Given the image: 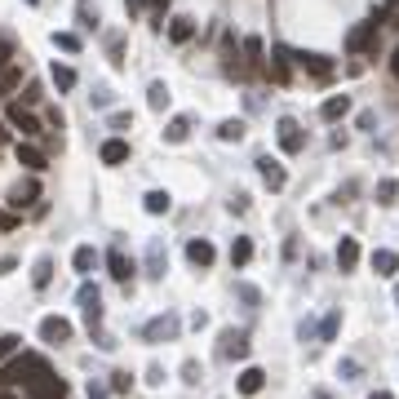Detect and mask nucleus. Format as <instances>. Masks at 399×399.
I'll use <instances>...</instances> for the list:
<instances>
[{
	"instance_id": "27",
	"label": "nucleus",
	"mask_w": 399,
	"mask_h": 399,
	"mask_svg": "<svg viewBox=\"0 0 399 399\" xmlns=\"http://www.w3.org/2000/svg\"><path fill=\"white\" fill-rule=\"evenodd\" d=\"M187 138H191V120L187 116H173L164 125V142H187Z\"/></svg>"
},
{
	"instance_id": "29",
	"label": "nucleus",
	"mask_w": 399,
	"mask_h": 399,
	"mask_svg": "<svg viewBox=\"0 0 399 399\" xmlns=\"http://www.w3.org/2000/svg\"><path fill=\"white\" fill-rule=\"evenodd\" d=\"M49 76H54V84H58V89H76V71H71L67 63H54V71H49Z\"/></svg>"
},
{
	"instance_id": "38",
	"label": "nucleus",
	"mask_w": 399,
	"mask_h": 399,
	"mask_svg": "<svg viewBox=\"0 0 399 399\" xmlns=\"http://www.w3.org/2000/svg\"><path fill=\"white\" fill-rule=\"evenodd\" d=\"M107 125H111L116 133H125V129H133V116H129V111H111V120H107Z\"/></svg>"
},
{
	"instance_id": "28",
	"label": "nucleus",
	"mask_w": 399,
	"mask_h": 399,
	"mask_svg": "<svg viewBox=\"0 0 399 399\" xmlns=\"http://www.w3.org/2000/svg\"><path fill=\"white\" fill-rule=\"evenodd\" d=\"M253 258V240L249 235H235V244H231V266H249Z\"/></svg>"
},
{
	"instance_id": "46",
	"label": "nucleus",
	"mask_w": 399,
	"mask_h": 399,
	"mask_svg": "<svg viewBox=\"0 0 399 399\" xmlns=\"http://www.w3.org/2000/svg\"><path fill=\"white\" fill-rule=\"evenodd\" d=\"M129 382H133L129 373H111V391H129Z\"/></svg>"
},
{
	"instance_id": "44",
	"label": "nucleus",
	"mask_w": 399,
	"mask_h": 399,
	"mask_svg": "<svg viewBox=\"0 0 399 399\" xmlns=\"http://www.w3.org/2000/svg\"><path fill=\"white\" fill-rule=\"evenodd\" d=\"M22 107H31V102H40V84H27V93H22V98H18Z\"/></svg>"
},
{
	"instance_id": "49",
	"label": "nucleus",
	"mask_w": 399,
	"mask_h": 399,
	"mask_svg": "<svg viewBox=\"0 0 399 399\" xmlns=\"http://www.w3.org/2000/svg\"><path fill=\"white\" fill-rule=\"evenodd\" d=\"M89 399H107V391H102V386H93V382H89Z\"/></svg>"
},
{
	"instance_id": "18",
	"label": "nucleus",
	"mask_w": 399,
	"mask_h": 399,
	"mask_svg": "<svg viewBox=\"0 0 399 399\" xmlns=\"http://www.w3.org/2000/svg\"><path fill=\"white\" fill-rule=\"evenodd\" d=\"M240 54H244V67H249V71H266V49H262L258 36H249V40L240 45Z\"/></svg>"
},
{
	"instance_id": "23",
	"label": "nucleus",
	"mask_w": 399,
	"mask_h": 399,
	"mask_svg": "<svg viewBox=\"0 0 399 399\" xmlns=\"http://www.w3.org/2000/svg\"><path fill=\"white\" fill-rule=\"evenodd\" d=\"M98 155H102V164H125L129 160V142L125 138H107Z\"/></svg>"
},
{
	"instance_id": "51",
	"label": "nucleus",
	"mask_w": 399,
	"mask_h": 399,
	"mask_svg": "<svg viewBox=\"0 0 399 399\" xmlns=\"http://www.w3.org/2000/svg\"><path fill=\"white\" fill-rule=\"evenodd\" d=\"M368 399H395V395H391V391H373Z\"/></svg>"
},
{
	"instance_id": "43",
	"label": "nucleus",
	"mask_w": 399,
	"mask_h": 399,
	"mask_svg": "<svg viewBox=\"0 0 399 399\" xmlns=\"http://www.w3.org/2000/svg\"><path fill=\"white\" fill-rule=\"evenodd\" d=\"M18 226V213L14 209H0V231H14Z\"/></svg>"
},
{
	"instance_id": "4",
	"label": "nucleus",
	"mask_w": 399,
	"mask_h": 399,
	"mask_svg": "<svg viewBox=\"0 0 399 399\" xmlns=\"http://www.w3.org/2000/svg\"><path fill=\"white\" fill-rule=\"evenodd\" d=\"M27 399H67V382L49 368V373H40V377L27 386Z\"/></svg>"
},
{
	"instance_id": "3",
	"label": "nucleus",
	"mask_w": 399,
	"mask_h": 399,
	"mask_svg": "<svg viewBox=\"0 0 399 399\" xmlns=\"http://www.w3.org/2000/svg\"><path fill=\"white\" fill-rule=\"evenodd\" d=\"M217 359H249V333L244 329H222V337H217Z\"/></svg>"
},
{
	"instance_id": "53",
	"label": "nucleus",
	"mask_w": 399,
	"mask_h": 399,
	"mask_svg": "<svg viewBox=\"0 0 399 399\" xmlns=\"http://www.w3.org/2000/svg\"><path fill=\"white\" fill-rule=\"evenodd\" d=\"M0 399H22V395L18 391H0Z\"/></svg>"
},
{
	"instance_id": "54",
	"label": "nucleus",
	"mask_w": 399,
	"mask_h": 399,
	"mask_svg": "<svg viewBox=\"0 0 399 399\" xmlns=\"http://www.w3.org/2000/svg\"><path fill=\"white\" fill-rule=\"evenodd\" d=\"M395 302H399V284H395Z\"/></svg>"
},
{
	"instance_id": "50",
	"label": "nucleus",
	"mask_w": 399,
	"mask_h": 399,
	"mask_svg": "<svg viewBox=\"0 0 399 399\" xmlns=\"http://www.w3.org/2000/svg\"><path fill=\"white\" fill-rule=\"evenodd\" d=\"M5 142H9V125H5V120H0V147H5Z\"/></svg>"
},
{
	"instance_id": "17",
	"label": "nucleus",
	"mask_w": 399,
	"mask_h": 399,
	"mask_svg": "<svg viewBox=\"0 0 399 399\" xmlns=\"http://www.w3.org/2000/svg\"><path fill=\"white\" fill-rule=\"evenodd\" d=\"M359 266V244H355V235H342V244H337V271H355Z\"/></svg>"
},
{
	"instance_id": "8",
	"label": "nucleus",
	"mask_w": 399,
	"mask_h": 399,
	"mask_svg": "<svg viewBox=\"0 0 399 399\" xmlns=\"http://www.w3.org/2000/svg\"><path fill=\"white\" fill-rule=\"evenodd\" d=\"M36 200H40V182H36V173L27 178V182H14V187H9V209H14V213H22V209H31V204Z\"/></svg>"
},
{
	"instance_id": "37",
	"label": "nucleus",
	"mask_w": 399,
	"mask_h": 399,
	"mask_svg": "<svg viewBox=\"0 0 399 399\" xmlns=\"http://www.w3.org/2000/svg\"><path fill=\"white\" fill-rule=\"evenodd\" d=\"M18 342H22V337H14V333H0V364H5L9 355H18Z\"/></svg>"
},
{
	"instance_id": "39",
	"label": "nucleus",
	"mask_w": 399,
	"mask_h": 399,
	"mask_svg": "<svg viewBox=\"0 0 399 399\" xmlns=\"http://www.w3.org/2000/svg\"><path fill=\"white\" fill-rule=\"evenodd\" d=\"M80 27H98V9H89V0H80Z\"/></svg>"
},
{
	"instance_id": "14",
	"label": "nucleus",
	"mask_w": 399,
	"mask_h": 399,
	"mask_svg": "<svg viewBox=\"0 0 399 399\" xmlns=\"http://www.w3.org/2000/svg\"><path fill=\"white\" fill-rule=\"evenodd\" d=\"M258 173H262V182L271 187V191H284V182H288L284 164H280V160H271V155H262V160H258Z\"/></svg>"
},
{
	"instance_id": "2",
	"label": "nucleus",
	"mask_w": 399,
	"mask_h": 399,
	"mask_svg": "<svg viewBox=\"0 0 399 399\" xmlns=\"http://www.w3.org/2000/svg\"><path fill=\"white\" fill-rule=\"evenodd\" d=\"M382 22H386V9H373V18H368V22H359V27L346 36V49H350V54H364L368 45H373V36H377Z\"/></svg>"
},
{
	"instance_id": "31",
	"label": "nucleus",
	"mask_w": 399,
	"mask_h": 399,
	"mask_svg": "<svg viewBox=\"0 0 399 399\" xmlns=\"http://www.w3.org/2000/svg\"><path fill=\"white\" fill-rule=\"evenodd\" d=\"M217 138H222V142H240V138H244V120H222V125H217Z\"/></svg>"
},
{
	"instance_id": "19",
	"label": "nucleus",
	"mask_w": 399,
	"mask_h": 399,
	"mask_svg": "<svg viewBox=\"0 0 399 399\" xmlns=\"http://www.w3.org/2000/svg\"><path fill=\"white\" fill-rule=\"evenodd\" d=\"M373 271L386 275V280L399 275V253H395V249H373Z\"/></svg>"
},
{
	"instance_id": "15",
	"label": "nucleus",
	"mask_w": 399,
	"mask_h": 399,
	"mask_svg": "<svg viewBox=\"0 0 399 399\" xmlns=\"http://www.w3.org/2000/svg\"><path fill=\"white\" fill-rule=\"evenodd\" d=\"M107 271H111V280H116V284H129V280H133V262L125 258V249H120V244L107 253Z\"/></svg>"
},
{
	"instance_id": "48",
	"label": "nucleus",
	"mask_w": 399,
	"mask_h": 399,
	"mask_svg": "<svg viewBox=\"0 0 399 399\" xmlns=\"http://www.w3.org/2000/svg\"><path fill=\"white\" fill-rule=\"evenodd\" d=\"M391 76L399 80V45H395V54H391Z\"/></svg>"
},
{
	"instance_id": "20",
	"label": "nucleus",
	"mask_w": 399,
	"mask_h": 399,
	"mask_svg": "<svg viewBox=\"0 0 399 399\" xmlns=\"http://www.w3.org/2000/svg\"><path fill=\"white\" fill-rule=\"evenodd\" d=\"M346 111H350V98H346V93H333V98L320 102V116L329 120V125H337V120H342Z\"/></svg>"
},
{
	"instance_id": "45",
	"label": "nucleus",
	"mask_w": 399,
	"mask_h": 399,
	"mask_svg": "<svg viewBox=\"0 0 399 399\" xmlns=\"http://www.w3.org/2000/svg\"><path fill=\"white\" fill-rule=\"evenodd\" d=\"M337 373H342V377L350 382V377H355V373H359V364H355V359H342V364H337Z\"/></svg>"
},
{
	"instance_id": "36",
	"label": "nucleus",
	"mask_w": 399,
	"mask_h": 399,
	"mask_svg": "<svg viewBox=\"0 0 399 399\" xmlns=\"http://www.w3.org/2000/svg\"><path fill=\"white\" fill-rule=\"evenodd\" d=\"M18 84H22V71H18V67H9L5 76H0V98H9V93H14Z\"/></svg>"
},
{
	"instance_id": "16",
	"label": "nucleus",
	"mask_w": 399,
	"mask_h": 399,
	"mask_svg": "<svg viewBox=\"0 0 399 399\" xmlns=\"http://www.w3.org/2000/svg\"><path fill=\"white\" fill-rule=\"evenodd\" d=\"M213 258H217V253H213L209 240H191V244H187V262H191V266H200V271H209Z\"/></svg>"
},
{
	"instance_id": "11",
	"label": "nucleus",
	"mask_w": 399,
	"mask_h": 399,
	"mask_svg": "<svg viewBox=\"0 0 399 399\" xmlns=\"http://www.w3.org/2000/svg\"><path fill=\"white\" fill-rule=\"evenodd\" d=\"M164 271H169V249H164L160 235H151V244H147V275H151V280H164Z\"/></svg>"
},
{
	"instance_id": "7",
	"label": "nucleus",
	"mask_w": 399,
	"mask_h": 399,
	"mask_svg": "<svg viewBox=\"0 0 399 399\" xmlns=\"http://www.w3.org/2000/svg\"><path fill=\"white\" fill-rule=\"evenodd\" d=\"M178 333H182L178 315H155V320L142 324V337H147V342H178Z\"/></svg>"
},
{
	"instance_id": "10",
	"label": "nucleus",
	"mask_w": 399,
	"mask_h": 399,
	"mask_svg": "<svg viewBox=\"0 0 399 399\" xmlns=\"http://www.w3.org/2000/svg\"><path fill=\"white\" fill-rule=\"evenodd\" d=\"M40 342H49V346L71 342V320H63V315H45V320H40Z\"/></svg>"
},
{
	"instance_id": "12",
	"label": "nucleus",
	"mask_w": 399,
	"mask_h": 399,
	"mask_svg": "<svg viewBox=\"0 0 399 399\" xmlns=\"http://www.w3.org/2000/svg\"><path fill=\"white\" fill-rule=\"evenodd\" d=\"M293 63L302 67V71H311V76H320V80H329L333 76V58H324V54H293Z\"/></svg>"
},
{
	"instance_id": "35",
	"label": "nucleus",
	"mask_w": 399,
	"mask_h": 399,
	"mask_svg": "<svg viewBox=\"0 0 399 399\" xmlns=\"http://www.w3.org/2000/svg\"><path fill=\"white\" fill-rule=\"evenodd\" d=\"M337 324H342V311H329L324 324H320V342H333V337H337Z\"/></svg>"
},
{
	"instance_id": "6",
	"label": "nucleus",
	"mask_w": 399,
	"mask_h": 399,
	"mask_svg": "<svg viewBox=\"0 0 399 399\" xmlns=\"http://www.w3.org/2000/svg\"><path fill=\"white\" fill-rule=\"evenodd\" d=\"M5 125L9 129H18L22 133V138H40V120H36L31 111H27V107H22V102H9V111H5Z\"/></svg>"
},
{
	"instance_id": "1",
	"label": "nucleus",
	"mask_w": 399,
	"mask_h": 399,
	"mask_svg": "<svg viewBox=\"0 0 399 399\" xmlns=\"http://www.w3.org/2000/svg\"><path fill=\"white\" fill-rule=\"evenodd\" d=\"M40 373H49L45 355H9L0 364V391H14V386H31Z\"/></svg>"
},
{
	"instance_id": "47",
	"label": "nucleus",
	"mask_w": 399,
	"mask_h": 399,
	"mask_svg": "<svg viewBox=\"0 0 399 399\" xmlns=\"http://www.w3.org/2000/svg\"><path fill=\"white\" fill-rule=\"evenodd\" d=\"M120 49H125V45H120V36H111V63H116V67L125 63V58H120Z\"/></svg>"
},
{
	"instance_id": "25",
	"label": "nucleus",
	"mask_w": 399,
	"mask_h": 399,
	"mask_svg": "<svg viewBox=\"0 0 399 399\" xmlns=\"http://www.w3.org/2000/svg\"><path fill=\"white\" fill-rule=\"evenodd\" d=\"M262 386H266V373L262 368H244V373H240V395H262Z\"/></svg>"
},
{
	"instance_id": "21",
	"label": "nucleus",
	"mask_w": 399,
	"mask_h": 399,
	"mask_svg": "<svg viewBox=\"0 0 399 399\" xmlns=\"http://www.w3.org/2000/svg\"><path fill=\"white\" fill-rule=\"evenodd\" d=\"M191 36H196V18H187V14L169 18V40H173V45H187Z\"/></svg>"
},
{
	"instance_id": "24",
	"label": "nucleus",
	"mask_w": 399,
	"mask_h": 399,
	"mask_svg": "<svg viewBox=\"0 0 399 399\" xmlns=\"http://www.w3.org/2000/svg\"><path fill=\"white\" fill-rule=\"evenodd\" d=\"M169 102H173L169 84H164V80H151V89H147V107H151V111H169Z\"/></svg>"
},
{
	"instance_id": "41",
	"label": "nucleus",
	"mask_w": 399,
	"mask_h": 399,
	"mask_svg": "<svg viewBox=\"0 0 399 399\" xmlns=\"http://www.w3.org/2000/svg\"><path fill=\"white\" fill-rule=\"evenodd\" d=\"M9 58H14V40H0V76L9 71Z\"/></svg>"
},
{
	"instance_id": "33",
	"label": "nucleus",
	"mask_w": 399,
	"mask_h": 399,
	"mask_svg": "<svg viewBox=\"0 0 399 399\" xmlns=\"http://www.w3.org/2000/svg\"><path fill=\"white\" fill-rule=\"evenodd\" d=\"M377 204H399V182L395 178H382L377 182Z\"/></svg>"
},
{
	"instance_id": "22",
	"label": "nucleus",
	"mask_w": 399,
	"mask_h": 399,
	"mask_svg": "<svg viewBox=\"0 0 399 399\" xmlns=\"http://www.w3.org/2000/svg\"><path fill=\"white\" fill-rule=\"evenodd\" d=\"M271 76L288 84V76H293V49H284V45H275V63H271Z\"/></svg>"
},
{
	"instance_id": "34",
	"label": "nucleus",
	"mask_w": 399,
	"mask_h": 399,
	"mask_svg": "<svg viewBox=\"0 0 399 399\" xmlns=\"http://www.w3.org/2000/svg\"><path fill=\"white\" fill-rule=\"evenodd\" d=\"M54 45H58L63 54H80V36H76V31H54Z\"/></svg>"
},
{
	"instance_id": "26",
	"label": "nucleus",
	"mask_w": 399,
	"mask_h": 399,
	"mask_svg": "<svg viewBox=\"0 0 399 399\" xmlns=\"http://www.w3.org/2000/svg\"><path fill=\"white\" fill-rule=\"evenodd\" d=\"M142 209L160 217V213H169V209H173V196H169V191H147V196H142Z\"/></svg>"
},
{
	"instance_id": "5",
	"label": "nucleus",
	"mask_w": 399,
	"mask_h": 399,
	"mask_svg": "<svg viewBox=\"0 0 399 399\" xmlns=\"http://www.w3.org/2000/svg\"><path fill=\"white\" fill-rule=\"evenodd\" d=\"M76 302H80L84 320H89V333H93V329L102 324V293H98V284L84 280V284H80V293H76Z\"/></svg>"
},
{
	"instance_id": "52",
	"label": "nucleus",
	"mask_w": 399,
	"mask_h": 399,
	"mask_svg": "<svg viewBox=\"0 0 399 399\" xmlns=\"http://www.w3.org/2000/svg\"><path fill=\"white\" fill-rule=\"evenodd\" d=\"M386 14H399V0H386Z\"/></svg>"
},
{
	"instance_id": "9",
	"label": "nucleus",
	"mask_w": 399,
	"mask_h": 399,
	"mask_svg": "<svg viewBox=\"0 0 399 399\" xmlns=\"http://www.w3.org/2000/svg\"><path fill=\"white\" fill-rule=\"evenodd\" d=\"M280 151L284 155H297V151H306V129L297 125V120H280Z\"/></svg>"
},
{
	"instance_id": "30",
	"label": "nucleus",
	"mask_w": 399,
	"mask_h": 399,
	"mask_svg": "<svg viewBox=\"0 0 399 399\" xmlns=\"http://www.w3.org/2000/svg\"><path fill=\"white\" fill-rule=\"evenodd\" d=\"M93 262H98V258H93V249H89V244H80L76 253H71V266H76L80 275H89V271H93Z\"/></svg>"
},
{
	"instance_id": "40",
	"label": "nucleus",
	"mask_w": 399,
	"mask_h": 399,
	"mask_svg": "<svg viewBox=\"0 0 399 399\" xmlns=\"http://www.w3.org/2000/svg\"><path fill=\"white\" fill-rule=\"evenodd\" d=\"M235 293H240V297H244V302H249V306H258V302H262V293H258V288H253V284H235Z\"/></svg>"
},
{
	"instance_id": "42",
	"label": "nucleus",
	"mask_w": 399,
	"mask_h": 399,
	"mask_svg": "<svg viewBox=\"0 0 399 399\" xmlns=\"http://www.w3.org/2000/svg\"><path fill=\"white\" fill-rule=\"evenodd\" d=\"M182 382H191V386L200 382V364H196V359H187V364H182Z\"/></svg>"
},
{
	"instance_id": "32",
	"label": "nucleus",
	"mask_w": 399,
	"mask_h": 399,
	"mask_svg": "<svg viewBox=\"0 0 399 399\" xmlns=\"http://www.w3.org/2000/svg\"><path fill=\"white\" fill-rule=\"evenodd\" d=\"M49 280H54V262L40 258V262H36V271H31V284L36 288H49Z\"/></svg>"
},
{
	"instance_id": "13",
	"label": "nucleus",
	"mask_w": 399,
	"mask_h": 399,
	"mask_svg": "<svg viewBox=\"0 0 399 399\" xmlns=\"http://www.w3.org/2000/svg\"><path fill=\"white\" fill-rule=\"evenodd\" d=\"M18 164L27 169V173H45V169H49V155L40 147H31V142H18Z\"/></svg>"
}]
</instances>
